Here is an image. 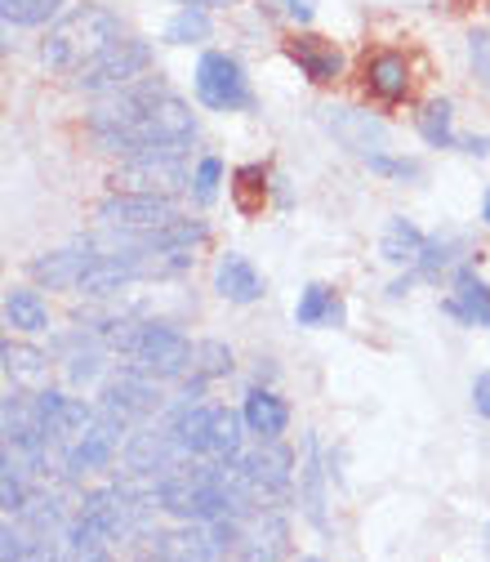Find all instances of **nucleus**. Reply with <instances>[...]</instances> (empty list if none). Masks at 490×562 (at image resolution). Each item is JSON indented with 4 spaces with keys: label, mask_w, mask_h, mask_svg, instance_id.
I'll use <instances>...</instances> for the list:
<instances>
[{
    "label": "nucleus",
    "mask_w": 490,
    "mask_h": 562,
    "mask_svg": "<svg viewBox=\"0 0 490 562\" xmlns=\"http://www.w3.org/2000/svg\"><path fill=\"white\" fill-rule=\"evenodd\" d=\"M90 134L103 153L116 157H152V153H183L196 138L192 108L166 81H134L112 90L90 112Z\"/></svg>",
    "instance_id": "obj_1"
},
{
    "label": "nucleus",
    "mask_w": 490,
    "mask_h": 562,
    "mask_svg": "<svg viewBox=\"0 0 490 562\" xmlns=\"http://www.w3.org/2000/svg\"><path fill=\"white\" fill-rule=\"evenodd\" d=\"M125 36L121 19L99 10V5H81L67 19H58L41 45V63L49 72H62V77H77L81 67H90L103 49H112L116 41Z\"/></svg>",
    "instance_id": "obj_2"
},
{
    "label": "nucleus",
    "mask_w": 490,
    "mask_h": 562,
    "mask_svg": "<svg viewBox=\"0 0 490 562\" xmlns=\"http://www.w3.org/2000/svg\"><path fill=\"white\" fill-rule=\"evenodd\" d=\"M112 348H121L125 358H134L138 371H148L157 380H179L196 367V348L187 344V335H179L166 322H148V326H129L112 335Z\"/></svg>",
    "instance_id": "obj_3"
},
{
    "label": "nucleus",
    "mask_w": 490,
    "mask_h": 562,
    "mask_svg": "<svg viewBox=\"0 0 490 562\" xmlns=\"http://www.w3.org/2000/svg\"><path fill=\"white\" fill-rule=\"evenodd\" d=\"M99 220L103 228H121V233H157V228H170L179 224V205L166 196V192H112L99 201Z\"/></svg>",
    "instance_id": "obj_4"
},
{
    "label": "nucleus",
    "mask_w": 490,
    "mask_h": 562,
    "mask_svg": "<svg viewBox=\"0 0 490 562\" xmlns=\"http://www.w3.org/2000/svg\"><path fill=\"white\" fill-rule=\"evenodd\" d=\"M152 67V45L148 41H134V36H121L112 49H103L90 67L77 72V86L86 94H112L121 86H134Z\"/></svg>",
    "instance_id": "obj_5"
},
{
    "label": "nucleus",
    "mask_w": 490,
    "mask_h": 562,
    "mask_svg": "<svg viewBox=\"0 0 490 562\" xmlns=\"http://www.w3.org/2000/svg\"><path fill=\"white\" fill-rule=\"evenodd\" d=\"M196 99L209 112H241L254 103L241 63L232 54H219V49L201 54V63H196Z\"/></svg>",
    "instance_id": "obj_6"
},
{
    "label": "nucleus",
    "mask_w": 490,
    "mask_h": 562,
    "mask_svg": "<svg viewBox=\"0 0 490 562\" xmlns=\"http://www.w3.org/2000/svg\"><path fill=\"white\" fill-rule=\"evenodd\" d=\"M237 469H241V477L250 482V491L254 496H282V491L290 486V477H295V456L282 447V438H259V447L254 451H241L237 456Z\"/></svg>",
    "instance_id": "obj_7"
},
{
    "label": "nucleus",
    "mask_w": 490,
    "mask_h": 562,
    "mask_svg": "<svg viewBox=\"0 0 490 562\" xmlns=\"http://www.w3.org/2000/svg\"><path fill=\"white\" fill-rule=\"evenodd\" d=\"M99 411L125 419V425H134V419H148L161 411V389H157V375L138 371V367H125L107 389H103V402Z\"/></svg>",
    "instance_id": "obj_8"
},
{
    "label": "nucleus",
    "mask_w": 490,
    "mask_h": 562,
    "mask_svg": "<svg viewBox=\"0 0 490 562\" xmlns=\"http://www.w3.org/2000/svg\"><path fill=\"white\" fill-rule=\"evenodd\" d=\"M121 438H125V419L99 411L94 425H90L72 447H67V456H62V477H77V473H94V469H103V464L116 456Z\"/></svg>",
    "instance_id": "obj_9"
},
{
    "label": "nucleus",
    "mask_w": 490,
    "mask_h": 562,
    "mask_svg": "<svg viewBox=\"0 0 490 562\" xmlns=\"http://www.w3.org/2000/svg\"><path fill=\"white\" fill-rule=\"evenodd\" d=\"M116 183L134 188V192H179L192 188V175L183 166V153H152V157H129L116 175Z\"/></svg>",
    "instance_id": "obj_10"
},
{
    "label": "nucleus",
    "mask_w": 490,
    "mask_h": 562,
    "mask_svg": "<svg viewBox=\"0 0 490 562\" xmlns=\"http://www.w3.org/2000/svg\"><path fill=\"white\" fill-rule=\"evenodd\" d=\"M94 259H99V241H81V246L49 250V255L32 259L27 272H32V281H41V286H49V291H77Z\"/></svg>",
    "instance_id": "obj_11"
},
{
    "label": "nucleus",
    "mask_w": 490,
    "mask_h": 562,
    "mask_svg": "<svg viewBox=\"0 0 490 562\" xmlns=\"http://www.w3.org/2000/svg\"><path fill=\"white\" fill-rule=\"evenodd\" d=\"M179 460H183V447H179V438L170 434V425H166V429H148V434H134L129 447H125V464H129V473H138V477L170 473Z\"/></svg>",
    "instance_id": "obj_12"
},
{
    "label": "nucleus",
    "mask_w": 490,
    "mask_h": 562,
    "mask_svg": "<svg viewBox=\"0 0 490 562\" xmlns=\"http://www.w3.org/2000/svg\"><path fill=\"white\" fill-rule=\"evenodd\" d=\"M286 54H290V63H299V72H304L308 81H317V86H330V81H339V72H343L339 45L326 41V36H312V32L290 36V41H286Z\"/></svg>",
    "instance_id": "obj_13"
},
{
    "label": "nucleus",
    "mask_w": 490,
    "mask_h": 562,
    "mask_svg": "<svg viewBox=\"0 0 490 562\" xmlns=\"http://www.w3.org/2000/svg\"><path fill=\"white\" fill-rule=\"evenodd\" d=\"M330 130L343 148H353L362 157H375L388 148V125L375 121L371 112H353V108H330Z\"/></svg>",
    "instance_id": "obj_14"
},
{
    "label": "nucleus",
    "mask_w": 490,
    "mask_h": 562,
    "mask_svg": "<svg viewBox=\"0 0 490 562\" xmlns=\"http://www.w3.org/2000/svg\"><path fill=\"white\" fill-rule=\"evenodd\" d=\"M299 505H304V518H308L317 531H330V522H326V469H321V442H317V434L304 438Z\"/></svg>",
    "instance_id": "obj_15"
},
{
    "label": "nucleus",
    "mask_w": 490,
    "mask_h": 562,
    "mask_svg": "<svg viewBox=\"0 0 490 562\" xmlns=\"http://www.w3.org/2000/svg\"><path fill=\"white\" fill-rule=\"evenodd\" d=\"M362 77H366V90L384 103H401L410 94V63L397 54V49H379L366 58L362 67Z\"/></svg>",
    "instance_id": "obj_16"
},
{
    "label": "nucleus",
    "mask_w": 490,
    "mask_h": 562,
    "mask_svg": "<svg viewBox=\"0 0 490 562\" xmlns=\"http://www.w3.org/2000/svg\"><path fill=\"white\" fill-rule=\"evenodd\" d=\"M215 291L232 304H254L263 295V277L246 255H224L215 268Z\"/></svg>",
    "instance_id": "obj_17"
},
{
    "label": "nucleus",
    "mask_w": 490,
    "mask_h": 562,
    "mask_svg": "<svg viewBox=\"0 0 490 562\" xmlns=\"http://www.w3.org/2000/svg\"><path fill=\"white\" fill-rule=\"evenodd\" d=\"M241 415H246V429L254 438H282L286 425H290V406L276 397V393H267V389H250Z\"/></svg>",
    "instance_id": "obj_18"
},
{
    "label": "nucleus",
    "mask_w": 490,
    "mask_h": 562,
    "mask_svg": "<svg viewBox=\"0 0 490 562\" xmlns=\"http://www.w3.org/2000/svg\"><path fill=\"white\" fill-rule=\"evenodd\" d=\"M455 281H459V291L446 300V313H451L455 322H464V326L490 322V286H486V281H477L468 268H459Z\"/></svg>",
    "instance_id": "obj_19"
},
{
    "label": "nucleus",
    "mask_w": 490,
    "mask_h": 562,
    "mask_svg": "<svg viewBox=\"0 0 490 562\" xmlns=\"http://www.w3.org/2000/svg\"><path fill=\"white\" fill-rule=\"evenodd\" d=\"M246 415L215 406V429H209V460H237L246 447Z\"/></svg>",
    "instance_id": "obj_20"
},
{
    "label": "nucleus",
    "mask_w": 490,
    "mask_h": 562,
    "mask_svg": "<svg viewBox=\"0 0 490 562\" xmlns=\"http://www.w3.org/2000/svg\"><path fill=\"white\" fill-rule=\"evenodd\" d=\"M295 322L299 326H339L343 322V304L330 295V286L312 281V286L304 291V300H299V308H295Z\"/></svg>",
    "instance_id": "obj_21"
},
{
    "label": "nucleus",
    "mask_w": 490,
    "mask_h": 562,
    "mask_svg": "<svg viewBox=\"0 0 490 562\" xmlns=\"http://www.w3.org/2000/svg\"><path fill=\"white\" fill-rule=\"evenodd\" d=\"M5 322L27 330V335H41V330H49V308L36 291H10L5 295Z\"/></svg>",
    "instance_id": "obj_22"
},
{
    "label": "nucleus",
    "mask_w": 490,
    "mask_h": 562,
    "mask_svg": "<svg viewBox=\"0 0 490 562\" xmlns=\"http://www.w3.org/2000/svg\"><path fill=\"white\" fill-rule=\"evenodd\" d=\"M424 233H419L410 220H392L388 228H384V241H379V255L388 259V263H410V259H419V250H424Z\"/></svg>",
    "instance_id": "obj_23"
},
{
    "label": "nucleus",
    "mask_w": 490,
    "mask_h": 562,
    "mask_svg": "<svg viewBox=\"0 0 490 562\" xmlns=\"http://www.w3.org/2000/svg\"><path fill=\"white\" fill-rule=\"evenodd\" d=\"M232 196L241 215H259L263 201H267V170L263 166H241L232 175Z\"/></svg>",
    "instance_id": "obj_24"
},
{
    "label": "nucleus",
    "mask_w": 490,
    "mask_h": 562,
    "mask_svg": "<svg viewBox=\"0 0 490 562\" xmlns=\"http://www.w3.org/2000/svg\"><path fill=\"white\" fill-rule=\"evenodd\" d=\"M0 358H5V375H10L14 384H36V380H45V353H36V348L5 344V348H0Z\"/></svg>",
    "instance_id": "obj_25"
},
{
    "label": "nucleus",
    "mask_w": 490,
    "mask_h": 562,
    "mask_svg": "<svg viewBox=\"0 0 490 562\" xmlns=\"http://www.w3.org/2000/svg\"><path fill=\"white\" fill-rule=\"evenodd\" d=\"M166 41H174V45H196V41H209V14L201 10V0H192V5H183V10L170 19Z\"/></svg>",
    "instance_id": "obj_26"
},
{
    "label": "nucleus",
    "mask_w": 490,
    "mask_h": 562,
    "mask_svg": "<svg viewBox=\"0 0 490 562\" xmlns=\"http://www.w3.org/2000/svg\"><path fill=\"white\" fill-rule=\"evenodd\" d=\"M459 255H464V237H455V233H446V237H442V233H437V237H429V241H424V250H419V259H414V263H419V272L437 277V272H446Z\"/></svg>",
    "instance_id": "obj_27"
},
{
    "label": "nucleus",
    "mask_w": 490,
    "mask_h": 562,
    "mask_svg": "<svg viewBox=\"0 0 490 562\" xmlns=\"http://www.w3.org/2000/svg\"><path fill=\"white\" fill-rule=\"evenodd\" d=\"M451 103L446 99H433V103H424V112H419V134L429 138L433 148H451L455 144V130H451Z\"/></svg>",
    "instance_id": "obj_28"
},
{
    "label": "nucleus",
    "mask_w": 490,
    "mask_h": 562,
    "mask_svg": "<svg viewBox=\"0 0 490 562\" xmlns=\"http://www.w3.org/2000/svg\"><path fill=\"white\" fill-rule=\"evenodd\" d=\"M62 10V0H5V23L10 27H41Z\"/></svg>",
    "instance_id": "obj_29"
},
{
    "label": "nucleus",
    "mask_w": 490,
    "mask_h": 562,
    "mask_svg": "<svg viewBox=\"0 0 490 562\" xmlns=\"http://www.w3.org/2000/svg\"><path fill=\"white\" fill-rule=\"evenodd\" d=\"M232 371V353L219 344V339H209L196 348V375L201 380H215V375H228Z\"/></svg>",
    "instance_id": "obj_30"
},
{
    "label": "nucleus",
    "mask_w": 490,
    "mask_h": 562,
    "mask_svg": "<svg viewBox=\"0 0 490 562\" xmlns=\"http://www.w3.org/2000/svg\"><path fill=\"white\" fill-rule=\"evenodd\" d=\"M219 179H224V161H219V157H205V161L196 166V175H192V192H196L201 205H215V196H219Z\"/></svg>",
    "instance_id": "obj_31"
},
{
    "label": "nucleus",
    "mask_w": 490,
    "mask_h": 562,
    "mask_svg": "<svg viewBox=\"0 0 490 562\" xmlns=\"http://www.w3.org/2000/svg\"><path fill=\"white\" fill-rule=\"evenodd\" d=\"M468 63H472L477 81L490 90V27H481V32L468 36Z\"/></svg>",
    "instance_id": "obj_32"
},
{
    "label": "nucleus",
    "mask_w": 490,
    "mask_h": 562,
    "mask_svg": "<svg viewBox=\"0 0 490 562\" xmlns=\"http://www.w3.org/2000/svg\"><path fill=\"white\" fill-rule=\"evenodd\" d=\"M99 367H103V353H99V348H90V353H72V362H67V375H72L77 384H86V380L99 375Z\"/></svg>",
    "instance_id": "obj_33"
},
{
    "label": "nucleus",
    "mask_w": 490,
    "mask_h": 562,
    "mask_svg": "<svg viewBox=\"0 0 490 562\" xmlns=\"http://www.w3.org/2000/svg\"><path fill=\"white\" fill-rule=\"evenodd\" d=\"M366 161H371V170L392 175V179H414V175H419V166H410V161H392V157H384V153H375V157H366Z\"/></svg>",
    "instance_id": "obj_34"
},
{
    "label": "nucleus",
    "mask_w": 490,
    "mask_h": 562,
    "mask_svg": "<svg viewBox=\"0 0 490 562\" xmlns=\"http://www.w3.org/2000/svg\"><path fill=\"white\" fill-rule=\"evenodd\" d=\"M472 406H477V415L490 419V371L477 375V384H472Z\"/></svg>",
    "instance_id": "obj_35"
},
{
    "label": "nucleus",
    "mask_w": 490,
    "mask_h": 562,
    "mask_svg": "<svg viewBox=\"0 0 490 562\" xmlns=\"http://www.w3.org/2000/svg\"><path fill=\"white\" fill-rule=\"evenodd\" d=\"M286 14H290L299 27H308L312 14H317V5H312V0H286Z\"/></svg>",
    "instance_id": "obj_36"
},
{
    "label": "nucleus",
    "mask_w": 490,
    "mask_h": 562,
    "mask_svg": "<svg viewBox=\"0 0 490 562\" xmlns=\"http://www.w3.org/2000/svg\"><path fill=\"white\" fill-rule=\"evenodd\" d=\"M201 5H237V0H201Z\"/></svg>",
    "instance_id": "obj_37"
},
{
    "label": "nucleus",
    "mask_w": 490,
    "mask_h": 562,
    "mask_svg": "<svg viewBox=\"0 0 490 562\" xmlns=\"http://www.w3.org/2000/svg\"><path fill=\"white\" fill-rule=\"evenodd\" d=\"M481 215H486V224H490V192H486V210H481Z\"/></svg>",
    "instance_id": "obj_38"
}]
</instances>
